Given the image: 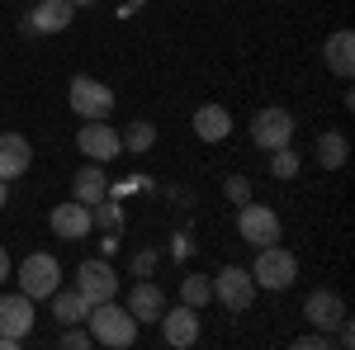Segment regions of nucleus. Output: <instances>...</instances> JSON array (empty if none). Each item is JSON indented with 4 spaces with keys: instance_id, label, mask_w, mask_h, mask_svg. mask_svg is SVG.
<instances>
[{
    "instance_id": "1",
    "label": "nucleus",
    "mask_w": 355,
    "mask_h": 350,
    "mask_svg": "<svg viewBox=\"0 0 355 350\" xmlns=\"http://www.w3.org/2000/svg\"><path fill=\"white\" fill-rule=\"evenodd\" d=\"M85 331H90L95 346L128 350L137 341V317L128 313V308H119L114 298H105V303H90V313H85Z\"/></svg>"
},
{
    "instance_id": "2",
    "label": "nucleus",
    "mask_w": 355,
    "mask_h": 350,
    "mask_svg": "<svg viewBox=\"0 0 355 350\" xmlns=\"http://www.w3.org/2000/svg\"><path fill=\"white\" fill-rule=\"evenodd\" d=\"M251 279H256V289H289L294 279H299V261H294V251H284V246H256V261H251Z\"/></svg>"
},
{
    "instance_id": "3",
    "label": "nucleus",
    "mask_w": 355,
    "mask_h": 350,
    "mask_svg": "<svg viewBox=\"0 0 355 350\" xmlns=\"http://www.w3.org/2000/svg\"><path fill=\"white\" fill-rule=\"evenodd\" d=\"M76 147H81L85 161H100L110 166L119 152H123V137L114 128L110 119H81V128H76Z\"/></svg>"
},
{
    "instance_id": "4",
    "label": "nucleus",
    "mask_w": 355,
    "mask_h": 350,
    "mask_svg": "<svg viewBox=\"0 0 355 350\" xmlns=\"http://www.w3.org/2000/svg\"><path fill=\"white\" fill-rule=\"evenodd\" d=\"M67 105H71L76 119H110L114 114V90L105 81H95V76H71Z\"/></svg>"
},
{
    "instance_id": "5",
    "label": "nucleus",
    "mask_w": 355,
    "mask_h": 350,
    "mask_svg": "<svg viewBox=\"0 0 355 350\" xmlns=\"http://www.w3.org/2000/svg\"><path fill=\"white\" fill-rule=\"evenodd\" d=\"M28 331H33V298L0 294V350H19Z\"/></svg>"
},
{
    "instance_id": "6",
    "label": "nucleus",
    "mask_w": 355,
    "mask_h": 350,
    "mask_svg": "<svg viewBox=\"0 0 355 350\" xmlns=\"http://www.w3.org/2000/svg\"><path fill=\"white\" fill-rule=\"evenodd\" d=\"M57 284H62V265H57V256H48V251L24 256V265H19V294H28L33 303H38V298H53Z\"/></svg>"
},
{
    "instance_id": "7",
    "label": "nucleus",
    "mask_w": 355,
    "mask_h": 350,
    "mask_svg": "<svg viewBox=\"0 0 355 350\" xmlns=\"http://www.w3.org/2000/svg\"><path fill=\"white\" fill-rule=\"evenodd\" d=\"M294 114L289 109H279V105H270V109H261L256 119H251V147H261V152H275V147H289L294 142Z\"/></svg>"
},
{
    "instance_id": "8",
    "label": "nucleus",
    "mask_w": 355,
    "mask_h": 350,
    "mask_svg": "<svg viewBox=\"0 0 355 350\" xmlns=\"http://www.w3.org/2000/svg\"><path fill=\"white\" fill-rule=\"evenodd\" d=\"M256 279H251V270L242 265H223L218 274H214V298H218L227 313H246L251 303H256Z\"/></svg>"
},
{
    "instance_id": "9",
    "label": "nucleus",
    "mask_w": 355,
    "mask_h": 350,
    "mask_svg": "<svg viewBox=\"0 0 355 350\" xmlns=\"http://www.w3.org/2000/svg\"><path fill=\"white\" fill-rule=\"evenodd\" d=\"M279 213L275 209H266V204H242L237 209V237H242L246 246H270L279 242Z\"/></svg>"
},
{
    "instance_id": "10",
    "label": "nucleus",
    "mask_w": 355,
    "mask_h": 350,
    "mask_svg": "<svg viewBox=\"0 0 355 350\" xmlns=\"http://www.w3.org/2000/svg\"><path fill=\"white\" fill-rule=\"evenodd\" d=\"M157 326H162V341L175 350L185 346H199V308H190V303H166V313L157 317Z\"/></svg>"
},
{
    "instance_id": "11",
    "label": "nucleus",
    "mask_w": 355,
    "mask_h": 350,
    "mask_svg": "<svg viewBox=\"0 0 355 350\" xmlns=\"http://www.w3.org/2000/svg\"><path fill=\"white\" fill-rule=\"evenodd\" d=\"M76 289L90 303H105V298H119V274H114L110 261H81L76 265Z\"/></svg>"
},
{
    "instance_id": "12",
    "label": "nucleus",
    "mask_w": 355,
    "mask_h": 350,
    "mask_svg": "<svg viewBox=\"0 0 355 350\" xmlns=\"http://www.w3.org/2000/svg\"><path fill=\"white\" fill-rule=\"evenodd\" d=\"M303 317L318 326V331H336V326L346 322L351 313H346V298L331 294V289H318V294L303 298Z\"/></svg>"
},
{
    "instance_id": "13",
    "label": "nucleus",
    "mask_w": 355,
    "mask_h": 350,
    "mask_svg": "<svg viewBox=\"0 0 355 350\" xmlns=\"http://www.w3.org/2000/svg\"><path fill=\"white\" fill-rule=\"evenodd\" d=\"M71 19H76L71 0H38L24 19V33H62V28H71Z\"/></svg>"
},
{
    "instance_id": "14",
    "label": "nucleus",
    "mask_w": 355,
    "mask_h": 350,
    "mask_svg": "<svg viewBox=\"0 0 355 350\" xmlns=\"http://www.w3.org/2000/svg\"><path fill=\"white\" fill-rule=\"evenodd\" d=\"M48 227H53L62 242H81V237H90L95 218H90V209H85L81 199H71V204H57L53 213H48Z\"/></svg>"
},
{
    "instance_id": "15",
    "label": "nucleus",
    "mask_w": 355,
    "mask_h": 350,
    "mask_svg": "<svg viewBox=\"0 0 355 350\" xmlns=\"http://www.w3.org/2000/svg\"><path fill=\"white\" fill-rule=\"evenodd\" d=\"M33 166V147L24 133H0V180H24Z\"/></svg>"
},
{
    "instance_id": "16",
    "label": "nucleus",
    "mask_w": 355,
    "mask_h": 350,
    "mask_svg": "<svg viewBox=\"0 0 355 350\" xmlns=\"http://www.w3.org/2000/svg\"><path fill=\"white\" fill-rule=\"evenodd\" d=\"M123 308H128V313L137 317V326H142V322H157V317L166 313V294H162V284H152V279L142 274L133 289H128V303H123Z\"/></svg>"
},
{
    "instance_id": "17",
    "label": "nucleus",
    "mask_w": 355,
    "mask_h": 350,
    "mask_svg": "<svg viewBox=\"0 0 355 350\" xmlns=\"http://www.w3.org/2000/svg\"><path fill=\"white\" fill-rule=\"evenodd\" d=\"M322 62H327L331 76H341V81H351V76H355V33H351V28H336V33L327 38Z\"/></svg>"
},
{
    "instance_id": "18",
    "label": "nucleus",
    "mask_w": 355,
    "mask_h": 350,
    "mask_svg": "<svg viewBox=\"0 0 355 350\" xmlns=\"http://www.w3.org/2000/svg\"><path fill=\"white\" fill-rule=\"evenodd\" d=\"M105 194H110V175H105V166H100V161L81 166V170L71 175V199H81L85 209H95Z\"/></svg>"
},
{
    "instance_id": "19",
    "label": "nucleus",
    "mask_w": 355,
    "mask_h": 350,
    "mask_svg": "<svg viewBox=\"0 0 355 350\" xmlns=\"http://www.w3.org/2000/svg\"><path fill=\"white\" fill-rule=\"evenodd\" d=\"M232 133V114L223 105H199L194 109V137L199 142H227Z\"/></svg>"
},
{
    "instance_id": "20",
    "label": "nucleus",
    "mask_w": 355,
    "mask_h": 350,
    "mask_svg": "<svg viewBox=\"0 0 355 350\" xmlns=\"http://www.w3.org/2000/svg\"><path fill=\"white\" fill-rule=\"evenodd\" d=\"M85 313H90V298H85L81 289H62V284H57V294H53V317H57V326L85 322Z\"/></svg>"
},
{
    "instance_id": "21",
    "label": "nucleus",
    "mask_w": 355,
    "mask_h": 350,
    "mask_svg": "<svg viewBox=\"0 0 355 350\" xmlns=\"http://www.w3.org/2000/svg\"><path fill=\"white\" fill-rule=\"evenodd\" d=\"M318 161L327 166V170H341L346 166V157H351V142H346V133H336V128H327V133L318 137Z\"/></svg>"
},
{
    "instance_id": "22",
    "label": "nucleus",
    "mask_w": 355,
    "mask_h": 350,
    "mask_svg": "<svg viewBox=\"0 0 355 350\" xmlns=\"http://www.w3.org/2000/svg\"><path fill=\"white\" fill-rule=\"evenodd\" d=\"M119 137H123V152H152L157 147V123L152 119H133L128 128H119Z\"/></svg>"
},
{
    "instance_id": "23",
    "label": "nucleus",
    "mask_w": 355,
    "mask_h": 350,
    "mask_svg": "<svg viewBox=\"0 0 355 350\" xmlns=\"http://www.w3.org/2000/svg\"><path fill=\"white\" fill-rule=\"evenodd\" d=\"M209 298H214V279H209V274H185V279H180V303L204 308Z\"/></svg>"
},
{
    "instance_id": "24",
    "label": "nucleus",
    "mask_w": 355,
    "mask_h": 350,
    "mask_svg": "<svg viewBox=\"0 0 355 350\" xmlns=\"http://www.w3.org/2000/svg\"><path fill=\"white\" fill-rule=\"evenodd\" d=\"M299 152H294V147H275L270 152V175L275 180H294V175H299Z\"/></svg>"
},
{
    "instance_id": "25",
    "label": "nucleus",
    "mask_w": 355,
    "mask_h": 350,
    "mask_svg": "<svg viewBox=\"0 0 355 350\" xmlns=\"http://www.w3.org/2000/svg\"><path fill=\"white\" fill-rule=\"evenodd\" d=\"M90 218H95V222H100L105 232H119V222H123V213H119V204H114L110 194H105V199H100V204L90 209Z\"/></svg>"
},
{
    "instance_id": "26",
    "label": "nucleus",
    "mask_w": 355,
    "mask_h": 350,
    "mask_svg": "<svg viewBox=\"0 0 355 350\" xmlns=\"http://www.w3.org/2000/svg\"><path fill=\"white\" fill-rule=\"evenodd\" d=\"M223 194L242 209V204H251V180H246V175H227V180H223Z\"/></svg>"
},
{
    "instance_id": "27",
    "label": "nucleus",
    "mask_w": 355,
    "mask_h": 350,
    "mask_svg": "<svg viewBox=\"0 0 355 350\" xmlns=\"http://www.w3.org/2000/svg\"><path fill=\"white\" fill-rule=\"evenodd\" d=\"M62 346L67 350H85V346H95V341H90V331L76 322V326H62Z\"/></svg>"
},
{
    "instance_id": "28",
    "label": "nucleus",
    "mask_w": 355,
    "mask_h": 350,
    "mask_svg": "<svg viewBox=\"0 0 355 350\" xmlns=\"http://www.w3.org/2000/svg\"><path fill=\"white\" fill-rule=\"evenodd\" d=\"M336 341H331V331H308V336H299L294 341V350H331Z\"/></svg>"
},
{
    "instance_id": "29",
    "label": "nucleus",
    "mask_w": 355,
    "mask_h": 350,
    "mask_svg": "<svg viewBox=\"0 0 355 350\" xmlns=\"http://www.w3.org/2000/svg\"><path fill=\"white\" fill-rule=\"evenodd\" d=\"M152 265H157V251H137V256H133L137 274H152Z\"/></svg>"
},
{
    "instance_id": "30",
    "label": "nucleus",
    "mask_w": 355,
    "mask_h": 350,
    "mask_svg": "<svg viewBox=\"0 0 355 350\" xmlns=\"http://www.w3.org/2000/svg\"><path fill=\"white\" fill-rule=\"evenodd\" d=\"M5 279H10V251L0 246V284H5Z\"/></svg>"
},
{
    "instance_id": "31",
    "label": "nucleus",
    "mask_w": 355,
    "mask_h": 350,
    "mask_svg": "<svg viewBox=\"0 0 355 350\" xmlns=\"http://www.w3.org/2000/svg\"><path fill=\"white\" fill-rule=\"evenodd\" d=\"M5 199H10V180H0V209H5Z\"/></svg>"
},
{
    "instance_id": "32",
    "label": "nucleus",
    "mask_w": 355,
    "mask_h": 350,
    "mask_svg": "<svg viewBox=\"0 0 355 350\" xmlns=\"http://www.w3.org/2000/svg\"><path fill=\"white\" fill-rule=\"evenodd\" d=\"M71 5H76V10H81V5H95V0H71Z\"/></svg>"
}]
</instances>
